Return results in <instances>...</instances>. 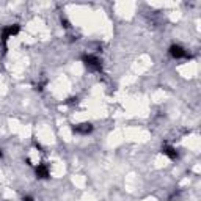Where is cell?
<instances>
[{"mask_svg":"<svg viewBox=\"0 0 201 201\" xmlns=\"http://www.w3.org/2000/svg\"><path fill=\"white\" fill-rule=\"evenodd\" d=\"M171 53L175 57H184L185 55V53L182 52V49L181 47H176V46H173V47H171Z\"/></svg>","mask_w":201,"mask_h":201,"instance_id":"cell-1","label":"cell"}]
</instances>
